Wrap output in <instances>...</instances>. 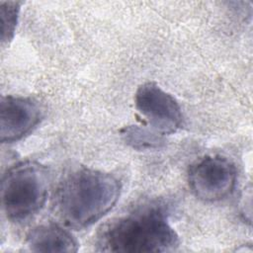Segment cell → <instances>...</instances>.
I'll return each instance as SVG.
<instances>
[{
  "label": "cell",
  "mask_w": 253,
  "mask_h": 253,
  "mask_svg": "<svg viewBox=\"0 0 253 253\" xmlns=\"http://www.w3.org/2000/svg\"><path fill=\"white\" fill-rule=\"evenodd\" d=\"M121 183L103 171L81 167L67 174L55 194V210L65 225L82 229L102 218L118 202Z\"/></svg>",
  "instance_id": "6da1fadb"
},
{
  "label": "cell",
  "mask_w": 253,
  "mask_h": 253,
  "mask_svg": "<svg viewBox=\"0 0 253 253\" xmlns=\"http://www.w3.org/2000/svg\"><path fill=\"white\" fill-rule=\"evenodd\" d=\"M179 244V237L168 221V210L151 202L113 220L98 238L100 250L107 252H167Z\"/></svg>",
  "instance_id": "7a4b0ae2"
},
{
  "label": "cell",
  "mask_w": 253,
  "mask_h": 253,
  "mask_svg": "<svg viewBox=\"0 0 253 253\" xmlns=\"http://www.w3.org/2000/svg\"><path fill=\"white\" fill-rule=\"evenodd\" d=\"M48 169L36 161H22L3 175L1 183L2 208L7 218L22 222L38 213L43 207L49 188Z\"/></svg>",
  "instance_id": "3957f363"
},
{
  "label": "cell",
  "mask_w": 253,
  "mask_h": 253,
  "mask_svg": "<svg viewBox=\"0 0 253 253\" xmlns=\"http://www.w3.org/2000/svg\"><path fill=\"white\" fill-rule=\"evenodd\" d=\"M237 180L235 165L219 155H209L197 160L188 172L193 194L201 201L212 203L228 197Z\"/></svg>",
  "instance_id": "277c9868"
},
{
  "label": "cell",
  "mask_w": 253,
  "mask_h": 253,
  "mask_svg": "<svg viewBox=\"0 0 253 253\" xmlns=\"http://www.w3.org/2000/svg\"><path fill=\"white\" fill-rule=\"evenodd\" d=\"M137 111L152 129L160 134L176 132L183 124V115L176 99L154 82L140 85L134 95Z\"/></svg>",
  "instance_id": "5b68a950"
},
{
  "label": "cell",
  "mask_w": 253,
  "mask_h": 253,
  "mask_svg": "<svg viewBox=\"0 0 253 253\" xmlns=\"http://www.w3.org/2000/svg\"><path fill=\"white\" fill-rule=\"evenodd\" d=\"M42 110L30 97L5 96L0 104V139L12 143L29 134L41 122Z\"/></svg>",
  "instance_id": "8992f818"
},
{
  "label": "cell",
  "mask_w": 253,
  "mask_h": 253,
  "mask_svg": "<svg viewBox=\"0 0 253 253\" xmlns=\"http://www.w3.org/2000/svg\"><path fill=\"white\" fill-rule=\"evenodd\" d=\"M27 245L34 252H76L78 242L67 229L54 223L33 228L27 235Z\"/></svg>",
  "instance_id": "52a82bcc"
},
{
  "label": "cell",
  "mask_w": 253,
  "mask_h": 253,
  "mask_svg": "<svg viewBox=\"0 0 253 253\" xmlns=\"http://www.w3.org/2000/svg\"><path fill=\"white\" fill-rule=\"evenodd\" d=\"M124 140L135 149L157 148L164 142L162 134L136 126H129L122 130Z\"/></svg>",
  "instance_id": "ba28073f"
},
{
  "label": "cell",
  "mask_w": 253,
  "mask_h": 253,
  "mask_svg": "<svg viewBox=\"0 0 253 253\" xmlns=\"http://www.w3.org/2000/svg\"><path fill=\"white\" fill-rule=\"evenodd\" d=\"M21 3L17 1H1L0 15H1V40L2 42H10L15 34L18 23Z\"/></svg>",
  "instance_id": "9c48e42d"
}]
</instances>
